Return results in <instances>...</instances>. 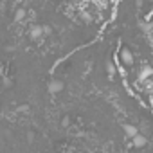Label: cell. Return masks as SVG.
Wrapping results in <instances>:
<instances>
[{
  "label": "cell",
  "instance_id": "6da1fadb",
  "mask_svg": "<svg viewBox=\"0 0 153 153\" xmlns=\"http://www.w3.org/2000/svg\"><path fill=\"white\" fill-rule=\"evenodd\" d=\"M119 61H121L124 67H131V65H133V54H131V51L126 49V47H123L121 52H119Z\"/></svg>",
  "mask_w": 153,
  "mask_h": 153
},
{
  "label": "cell",
  "instance_id": "7a4b0ae2",
  "mask_svg": "<svg viewBox=\"0 0 153 153\" xmlns=\"http://www.w3.org/2000/svg\"><path fill=\"white\" fill-rule=\"evenodd\" d=\"M131 142H133V146H135V148H144V146H146V142H148V139H146L144 135L137 133V135L131 139Z\"/></svg>",
  "mask_w": 153,
  "mask_h": 153
},
{
  "label": "cell",
  "instance_id": "3957f363",
  "mask_svg": "<svg viewBox=\"0 0 153 153\" xmlns=\"http://www.w3.org/2000/svg\"><path fill=\"white\" fill-rule=\"evenodd\" d=\"M43 33H49V29L47 27H42V25H36V27L31 29V38H40Z\"/></svg>",
  "mask_w": 153,
  "mask_h": 153
},
{
  "label": "cell",
  "instance_id": "277c9868",
  "mask_svg": "<svg viewBox=\"0 0 153 153\" xmlns=\"http://www.w3.org/2000/svg\"><path fill=\"white\" fill-rule=\"evenodd\" d=\"M63 90V83L61 81H51L49 83V92L51 94H58V92H61Z\"/></svg>",
  "mask_w": 153,
  "mask_h": 153
},
{
  "label": "cell",
  "instance_id": "5b68a950",
  "mask_svg": "<svg viewBox=\"0 0 153 153\" xmlns=\"http://www.w3.org/2000/svg\"><path fill=\"white\" fill-rule=\"evenodd\" d=\"M124 133H126L130 139H133V137L139 133V128H137L135 124H124Z\"/></svg>",
  "mask_w": 153,
  "mask_h": 153
},
{
  "label": "cell",
  "instance_id": "8992f818",
  "mask_svg": "<svg viewBox=\"0 0 153 153\" xmlns=\"http://www.w3.org/2000/svg\"><path fill=\"white\" fill-rule=\"evenodd\" d=\"M151 74H153V68H151V67H142L140 72H139V78H140V81H144V79L149 78Z\"/></svg>",
  "mask_w": 153,
  "mask_h": 153
},
{
  "label": "cell",
  "instance_id": "52a82bcc",
  "mask_svg": "<svg viewBox=\"0 0 153 153\" xmlns=\"http://www.w3.org/2000/svg\"><path fill=\"white\" fill-rule=\"evenodd\" d=\"M25 18V9H16V13H15V20L16 22H22Z\"/></svg>",
  "mask_w": 153,
  "mask_h": 153
},
{
  "label": "cell",
  "instance_id": "ba28073f",
  "mask_svg": "<svg viewBox=\"0 0 153 153\" xmlns=\"http://www.w3.org/2000/svg\"><path fill=\"white\" fill-rule=\"evenodd\" d=\"M74 2H78V0H74Z\"/></svg>",
  "mask_w": 153,
  "mask_h": 153
}]
</instances>
